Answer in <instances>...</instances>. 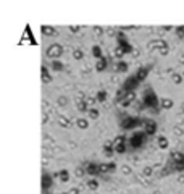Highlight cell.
<instances>
[{
	"label": "cell",
	"mask_w": 184,
	"mask_h": 194,
	"mask_svg": "<svg viewBox=\"0 0 184 194\" xmlns=\"http://www.w3.org/2000/svg\"><path fill=\"white\" fill-rule=\"evenodd\" d=\"M142 104H144V107L157 112V108L160 107V99L157 97V94H155L152 89H149L145 92V95H144V99H142Z\"/></svg>",
	"instance_id": "6da1fadb"
},
{
	"label": "cell",
	"mask_w": 184,
	"mask_h": 194,
	"mask_svg": "<svg viewBox=\"0 0 184 194\" xmlns=\"http://www.w3.org/2000/svg\"><path fill=\"white\" fill-rule=\"evenodd\" d=\"M147 139V134H145V131H137V133H134L133 136H131V139H129V146L133 147V149H137V147H141L144 142H145Z\"/></svg>",
	"instance_id": "7a4b0ae2"
},
{
	"label": "cell",
	"mask_w": 184,
	"mask_h": 194,
	"mask_svg": "<svg viewBox=\"0 0 184 194\" xmlns=\"http://www.w3.org/2000/svg\"><path fill=\"white\" fill-rule=\"evenodd\" d=\"M120 125H121L123 129H134V128H137V126L142 125V120L134 118V117H123Z\"/></svg>",
	"instance_id": "3957f363"
},
{
	"label": "cell",
	"mask_w": 184,
	"mask_h": 194,
	"mask_svg": "<svg viewBox=\"0 0 184 194\" xmlns=\"http://www.w3.org/2000/svg\"><path fill=\"white\" fill-rule=\"evenodd\" d=\"M61 54H63V45L61 44H52L50 47L47 49V57L49 58L57 60L58 57H61Z\"/></svg>",
	"instance_id": "277c9868"
},
{
	"label": "cell",
	"mask_w": 184,
	"mask_h": 194,
	"mask_svg": "<svg viewBox=\"0 0 184 194\" xmlns=\"http://www.w3.org/2000/svg\"><path fill=\"white\" fill-rule=\"evenodd\" d=\"M144 131L147 136H153L157 133V123L153 120H144Z\"/></svg>",
	"instance_id": "5b68a950"
},
{
	"label": "cell",
	"mask_w": 184,
	"mask_h": 194,
	"mask_svg": "<svg viewBox=\"0 0 184 194\" xmlns=\"http://www.w3.org/2000/svg\"><path fill=\"white\" fill-rule=\"evenodd\" d=\"M139 83H141V81L136 78V75H134V76H129V78L124 81V84H123V89H126L128 92H129V91H134L137 86H139Z\"/></svg>",
	"instance_id": "8992f818"
},
{
	"label": "cell",
	"mask_w": 184,
	"mask_h": 194,
	"mask_svg": "<svg viewBox=\"0 0 184 194\" xmlns=\"http://www.w3.org/2000/svg\"><path fill=\"white\" fill-rule=\"evenodd\" d=\"M163 47H168V42L165 41V39H155V41H150L149 42V49L150 50H162Z\"/></svg>",
	"instance_id": "52a82bcc"
},
{
	"label": "cell",
	"mask_w": 184,
	"mask_h": 194,
	"mask_svg": "<svg viewBox=\"0 0 184 194\" xmlns=\"http://www.w3.org/2000/svg\"><path fill=\"white\" fill-rule=\"evenodd\" d=\"M53 175H49V173H44L42 175V188H44V194H47L49 188L52 186V183H53Z\"/></svg>",
	"instance_id": "ba28073f"
},
{
	"label": "cell",
	"mask_w": 184,
	"mask_h": 194,
	"mask_svg": "<svg viewBox=\"0 0 184 194\" xmlns=\"http://www.w3.org/2000/svg\"><path fill=\"white\" fill-rule=\"evenodd\" d=\"M134 100H136V92H134V91H129V92L126 94V97H124L121 102H120V104H121V107L126 108V107H129L131 104H133Z\"/></svg>",
	"instance_id": "9c48e42d"
},
{
	"label": "cell",
	"mask_w": 184,
	"mask_h": 194,
	"mask_svg": "<svg viewBox=\"0 0 184 194\" xmlns=\"http://www.w3.org/2000/svg\"><path fill=\"white\" fill-rule=\"evenodd\" d=\"M149 71H150V65H147V66H141L139 70L136 71V78L139 79V81H144V79L147 78Z\"/></svg>",
	"instance_id": "30bf717a"
},
{
	"label": "cell",
	"mask_w": 184,
	"mask_h": 194,
	"mask_svg": "<svg viewBox=\"0 0 184 194\" xmlns=\"http://www.w3.org/2000/svg\"><path fill=\"white\" fill-rule=\"evenodd\" d=\"M86 173L87 175H100L99 165L97 163H86Z\"/></svg>",
	"instance_id": "8fae6325"
},
{
	"label": "cell",
	"mask_w": 184,
	"mask_h": 194,
	"mask_svg": "<svg viewBox=\"0 0 184 194\" xmlns=\"http://www.w3.org/2000/svg\"><path fill=\"white\" fill-rule=\"evenodd\" d=\"M53 178H58L60 181L66 183V181H70V172H68V170H60V172H57L53 175Z\"/></svg>",
	"instance_id": "7c38bea8"
},
{
	"label": "cell",
	"mask_w": 184,
	"mask_h": 194,
	"mask_svg": "<svg viewBox=\"0 0 184 194\" xmlns=\"http://www.w3.org/2000/svg\"><path fill=\"white\" fill-rule=\"evenodd\" d=\"M41 31H42V34H44V36H47V37L57 36V29H55L53 26H49V24H44V26L41 28Z\"/></svg>",
	"instance_id": "4fadbf2b"
},
{
	"label": "cell",
	"mask_w": 184,
	"mask_h": 194,
	"mask_svg": "<svg viewBox=\"0 0 184 194\" xmlns=\"http://www.w3.org/2000/svg\"><path fill=\"white\" fill-rule=\"evenodd\" d=\"M107 66H108V60L105 58V57H102V58L97 60L95 70H97V71H103V70H107Z\"/></svg>",
	"instance_id": "5bb4252c"
},
{
	"label": "cell",
	"mask_w": 184,
	"mask_h": 194,
	"mask_svg": "<svg viewBox=\"0 0 184 194\" xmlns=\"http://www.w3.org/2000/svg\"><path fill=\"white\" fill-rule=\"evenodd\" d=\"M113 70L118 71V73H124V71H128V63H126V62H123V60H120L118 63L113 65Z\"/></svg>",
	"instance_id": "9a60e30c"
},
{
	"label": "cell",
	"mask_w": 184,
	"mask_h": 194,
	"mask_svg": "<svg viewBox=\"0 0 184 194\" xmlns=\"http://www.w3.org/2000/svg\"><path fill=\"white\" fill-rule=\"evenodd\" d=\"M76 126H78L79 129H87V128H89V121H87V118H83V117L76 118Z\"/></svg>",
	"instance_id": "2e32d148"
},
{
	"label": "cell",
	"mask_w": 184,
	"mask_h": 194,
	"mask_svg": "<svg viewBox=\"0 0 184 194\" xmlns=\"http://www.w3.org/2000/svg\"><path fill=\"white\" fill-rule=\"evenodd\" d=\"M42 83H45V84L52 83V76H50L47 66H42Z\"/></svg>",
	"instance_id": "e0dca14e"
},
{
	"label": "cell",
	"mask_w": 184,
	"mask_h": 194,
	"mask_svg": "<svg viewBox=\"0 0 184 194\" xmlns=\"http://www.w3.org/2000/svg\"><path fill=\"white\" fill-rule=\"evenodd\" d=\"M160 107L165 108V110H168V108L173 107V100L168 99V97H163V99H160Z\"/></svg>",
	"instance_id": "ac0fdd59"
},
{
	"label": "cell",
	"mask_w": 184,
	"mask_h": 194,
	"mask_svg": "<svg viewBox=\"0 0 184 194\" xmlns=\"http://www.w3.org/2000/svg\"><path fill=\"white\" fill-rule=\"evenodd\" d=\"M58 125H60V126L61 128H70L71 126V121H70V118H68V117H58Z\"/></svg>",
	"instance_id": "d6986e66"
},
{
	"label": "cell",
	"mask_w": 184,
	"mask_h": 194,
	"mask_svg": "<svg viewBox=\"0 0 184 194\" xmlns=\"http://www.w3.org/2000/svg\"><path fill=\"white\" fill-rule=\"evenodd\" d=\"M157 142H158V147H160V149H163V151L168 149V144H170V142H168V139H166L165 136H158Z\"/></svg>",
	"instance_id": "ffe728a7"
},
{
	"label": "cell",
	"mask_w": 184,
	"mask_h": 194,
	"mask_svg": "<svg viewBox=\"0 0 184 194\" xmlns=\"http://www.w3.org/2000/svg\"><path fill=\"white\" fill-rule=\"evenodd\" d=\"M92 55H94L97 60L102 58V57H103V52H102V47H100V45H94V47H92Z\"/></svg>",
	"instance_id": "44dd1931"
},
{
	"label": "cell",
	"mask_w": 184,
	"mask_h": 194,
	"mask_svg": "<svg viewBox=\"0 0 184 194\" xmlns=\"http://www.w3.org/2000/svg\"><path fill=\"white\" fill-rule=\"evenodd\" d=\"M171 159H173V162H182L184 160V154L175 151V152H171Z\"/></svg>",
	"instance_id": "7402d4cb"
},
{
	"label": "cell",
	"mask_w": 184,
	"mask_h": 194,
	"mask_svg": "<svg viewBox=\"0 0 184 194\" xmlns=\"http://www.w3.org/2000/svg\"><path fill=\"white\" fill-rule=\"evenodd\" d=\"M76 107L79 112H89V105L86 100H81V102H76Z\"/></svg>",
	"instance_id": "603a6c76"
},
{
	"label": "cell",
	"mask_w": 184,
	"mask_h": 194,
	"mask_svg": "<svg viewBox=\"0 0 184 194\" xmlns=\"http://www.w3.org/2000/svg\"><path fill=\"white\" fill-rule=\"evenodd\" d=\"M87 188L92 192H95L97 189H99V181H97V180H89L87 181Z\"/></svg>",
	"instance_id": "cb8c5ba5"
},
{
	"label": "cell",
	"mask_w": 184,
	"mask_h": 194,
	"mask_svg": "<svg viewBox=\"0 0 184 194\" xmlns=\"http://www.w3.org/2000/svg\"><path fill=\"white\" fill-rule=\"evenodd\" d=\"M63 63L61 62H58V60H52V70H55V71H61L63 70Z\"/></svg>",
	"instance_id": "d4e9b609"
},
{
	"label": "cell",
	"mask_w": 184,
	"mask_h": 194,
	"mask_svg": "<svg viewBox=\"0 0 184 194\" xmlns=\"http://www.w3.org/2000/svg\"><path fill=\"white\" fill-rule=\"evenodd\" d=\"M182 79H184V76H181L179 73H173V75H171V81H173L175 84H181Z\"/></svg>",
	"instance_id": "484cf974"
},
{
	"label": "cell",
	"mask_w": 184,
	"mask_h": 194,
	"mask_svg": "<svg viewBox=\"0 0 184 194\" xmlns=\"http://www.w3.org/2000/svg\"><path fill=\"white\" fill-rule=\"evenodd\" d=\"M124 142H126V136H124V134H120V136H116V138L113 139V146L124 144Z\"/></svg>",
	"instance_id": "4316f807"
},
{
	"label": "cell",
	"mask_w": 184,
	"mask_h": 194,
	"mask_svg": "<svg viewBox=\"0 0 184 194\" xmlns=\"http://www.w3.org/2000/svg\"><path fill=\"white\" fill-rule=\"evenodd\" d=\"M95 97H97V100H99V102H105L107 97H108V94H107V91H99Z\"/></svg>",
	"instance_id": "83f0119b"
},
{
	"label": "cell",
	"mask_w": 184,
	"mask_h": 194,
	"mask_svg": "<svg viewBox=\"0 0 184 194\" xmlns=\"http://www.w3.org/2000/svg\"><path fill=\"white\" fill-rule=\"evenodd\" d=\"M123 55H124V50H123V47H120V45H118V47L113 50V57H116V58H121Z\"/></svg>",
	"instance_id": "f1b7e54d"
},
{
	"label": "cell",
	"mask_w": 184,
	"mask_h": 194,
	"mask_svg": "<svg viewBox=\"0 0 184 194\" xmlns=\"http://www.w3.org/2000/svg\"><path fill=\"white\" fill-rule=\"evenodd\" d=\"M83 57H84L83 50H79V49L73 50V58H74V60H83Z\"/></svg>",
	"instance_id": "f546056e"
},
{
	"label": "cell",
	"mask_w": 184,
	"mask_h": 194,
	"mask_svg": "<svg viewBox=\"0 0 184 194\" xmlns=\"http://www.w3.org/2000/svg\"><path fill=\"white\" fill-rule=\"evenodd\" d=\"M84 175H86V170L84 168H81V167L74 168V176H76V178H83Z\"/></svg>",
	"instance_id": "4dcf8cb0"
},
{
	"label": "cell",
	"mask_w": 184,
	"mask_h": 194,
	"mask_svg": "<svg viewBox=\"0 0 184 194\" xmlns=\"http://www.w3.org/2000/svg\"><path fill=\"white\" fill-rule=\"evenodd\" d=\"M89 117L92 118V120H97L99 118V110H97V108H89Z\"/></svg>",
	"instance_id": "1f68e13d"
},
{
	"label": "cell",
	"mask_w": 184,
	"mask_h": 194,
	"mask_svg": "<svg viewBox=\"0 0 184 194\" xmlns=\"http://www.w3.org/2000/svg\"><path fill=\"white\" fill-rule=\"evenodd\" d=\"M115 152H116V154H124L126 152V142H124V144L115 146Z\"/></svg>",
	"instance_id": "d6a6232c"
},
{
	"label": "cell",
	"mask_w": 184,
	"mask_h": 194,
	"mask_svg": "<svg viewBox=\"0 0 184 194\" xmlns=\"http://www.w3.org/2000/svg\"><path fill=\"white\" fill-rule=\"evenodd\" d=\"M175 31H176V36H178V37H179V39H184V26H176Z\"/></svg>",
	"instance_id": "836d02e7"
},
{
	"label": "cell",
	"mask_w": 184,
	"mask_h": 194,
	"mask_svg": "<svg viewBox=\"0 0 184 194\" xmlns=\"http://www.w3.org/2000/svg\"><path fill=\"white\" fill-rule=\"evenodd\" d=\"M86 102H87V105H89V108H94V105L97 104V97H87V99H86Z\"/></svg>",
	"instance_id": "e575fe53"
},
{
	"label": "cell",
	"mask_w": 184,
	"mask_h": 194,
	"mask_svg": "<svg viewBox=\"0 0 184 194\" xmlns=\"http://www.w3.org/2000/svg\"><path fill=\"white\" fill-rule=\"evenodd\" d=\"M103 32H105V29H103L102 26H94V34L95 36H103Z\"/></svg>",
	"instance_id": "d590c367"
},
{
	"label": "cell",
	"mask_w": 184,
	"mask_h": 194,
	"mask_svg": "<svg viewBox=\"0 0 184 194\" xmlns=\"http://www.w3.org/2000/svg\"><path fill=\"white\" fill-rule=\"evenodd\" d=\"M152 173H153V168L152 167H144L142 168V175L144 176H150Z\"/></svg>",
	"instance_id": "8d00e7d4"
},
{
	"label": "cell",
	"mask_w": 184,
	"mask_h": 194,
	"mask_svg": "<svg viewBox=\"0 0 184 194\" xmlns=\"http://www.w3.org/2000/svg\"><path fill=\"white\" fill-rule=\"evenodd\" d=\"M57 102H58V105H61V107H63V105H66V104H68V99H66V97H63V95H60Z\"/></svg>",
	"instance_id": "74e56055"
},
{
	"label": "cell",
	"mask_w": 184,
	"mask_h": 194,
	"mask_svg": "<svg viewBox=\"0 0 184 194\" xmlns=\"http://www.w3.org/2000/svg\"><path fill=\"white\" fill-rule=\"evenodd\" d=\"M158 52H160V55H166V54L170 52V47H163L162 50H158Z\"/></svg>",
	"instance_id": "f35d334b"
},
{
	"label": "cell",
	"mask_w": 184,
	"mask_h": 194,
	"mask_svg": "<svg viewBox=\"0 0 184 194\" xmlns=\"http://www.w3.org/2000/svg\"><path fill=\"white\" fill-rule=\"evenodd\" d=\"M121 170H123V173H126V175H128V173H131V168L128 167V165H123V167H121Z\"/></svg>",
	"instance_id": "ab89813d"
},
{
	"label": "cell",
	"mask_w": 184,
	"mask_h": 194,
	"mask_svg": "<svg viewBox=\"0 0 184 194\" xmlns=\"http://www.w3.org/2000/svg\"><path fill=\"white\" fill-rule=\"evenodd\" d=\"M79 29H81L79 26H74V24H73V26H70V31H71V32H79Z\"/></svg>",
	"instance_id": "60d3db41"
},
{
	"label": "cell",
	"mask_w": 184,
	"mask_h": 194,
	"mask_svg": "<svg viewBox=\"0 0 184 194\" xmlns=\"http://www.w3.org/2000/svg\"><path fill=\"white\" fill-rule=\"evenodd\" d=\"M66 194H79V189H78V188H71Z\"/></svg>",
	"instance_id": "b9f144b4"
},
{
	"label": "cell",
	"mask_w": 184,
	"mask_h": 194,
	"mask_svg": "<svg viewBox=\"0 0 184 194\" xmlns=\"http://www.w3.org/2000/svg\"><path fill=\"white\" fill-rule=\"evenodd\" d=\"M171 29H173V26H163L162 28V31H165V32H170Z\"/></svg>",
	"instance_id": "7bdbcfd3"
},
{
	"label": "cell",
	"mask_w": 184,
	"mask_h": 194,
	"mask_svg": "<svg viewBox=\"0 0 184 194\" xmlns=\"http://www.w3.org/2000/svg\"><path fill=\"white\" fill-rule=\"evenodd\" d=\"M179 63H181V65H184V54H181V55H179Z\"/></svg>",
	"instance_id": "ee69618b"
},
{
	"label": "cell",
	"mask_w": 184,
	"mask_h": 194,
	"mask_svg": "<svg viewBox=\"0 0 184 194\" xmlns=\"http://www.w3.org/2000/svg\"><path fill=\"white\" fill-rule=\"evenodd\" d=\"M178 181H179V183H184V175H179V176H178Z\"/></svg>",
	"instance_id": "f6af8a7d"
},
{
	"label": "cell",
	"mask_w": 184,
	"mask_h": 194,
	"mask_svg": "<svg viewBox=\"0 0 184 194\" xmlns=\"http://www.w3.org/2000/svg\"><path fill=\"white\" fill-rule=\"evenodd\" d=\"M60 194H66V192H60Z\"/></svg>",
	"instance_id": "bcb514c9"
},
{
	"label": "cell",
	"mask_w": 184,
	"mask_h": 194,
	"mask_svg": "<svg viewBox=\"0 0 184 194\" xmlns=\"http://www.w3.org/2000/svg\"><path fill=\"white\" fill-rule=\"evenodd\" d=\"M92 194H95V192H92Z\"/></svg>",
	"instance_id": "7dc6e473"
},
{
	"label": "cell",
	"mask_w": 184,
	"mask_h": 194,
	"mask_svg": "<svg viewBox=\"0 0 184 194\" xmlns=\"http://www.w3.org/2000/svg\"><path fill=\"white\" fill-rule=\"evenodd\" d=\"M182 76H184V73H182Z\"/></svg>",
	"instance_id": "c3c4849f"
}]
</instances>
